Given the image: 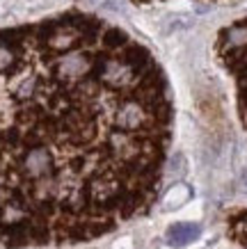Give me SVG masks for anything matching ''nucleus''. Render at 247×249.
Instances as JSON below:
<instances>
[{
  "label": "nucleus",
  "instance_id": "obj_1",
  "mask_svg": "<svg viewBox=\"0 0 247 249\" xmlns=\"http://www.w3.org/2000/svg\"><path fill=\"white\" fill-rule=\"evenodd\" d=\"M172 117L151 51L98 16L0 32V242L90 240L144 213Z\"/></svg>",
  "mask_w": 247,
  "mask_h": 249
},
{
  "label": "nucleus",
  "instance_id": "obj_2",
  "mask_svg": "<svg viewBox=\"0 0 247 249\" xmlns=\"http://www.w3.org/2000/svg\"><path fill=\"white\" fill-rule=\"evenodd\" d=\"M215 57L233 80L238 119L247 130V16L229 23L217 32Z\"/></svg>",
  "mask_w": 247,
  "mask_h": 249
},
{
  "label": "nucleus",
  "instance_id": "obj_3",
  "mask_svg": "<svg viewBox=\"0 0 247 249\" xmlns=\"http://www.w3.org/2000/svg\"><path fill=\"white\" fill-rule=\"evenodd\" d=\"M199 235H202V229L197 227V224H190V222H179V224H172V227L167 229V242L174 245V247L190 245Z\"/></svg>",
  "mask_w": 247,
  "mask_h": 249
},
{
  "label": "nucleus",
  "instance_id": "obj_4",
  "mask_svg": "<svg viewBox=\"0 0 247 249\" xmlns=\"http://www.w3.org/2000/svg\"><path fill=\"white\" fill-rule=\"evenodd\" d=\"M227 229H229V235H231L233 240L247 247V211H238L229 215L227 219Z\"/></svg>",
  "mask_w": 247,
  "mask_h": 249
},
{
  "label": "nucleus",
  "instance_id": "obj_5",
  "mask_svg": "<svg viewBox=\"0 0 247 249\" xmlns=\"http://www.w3.org/2000/svg\"><path fill=\"white\" fill-rule=\"evenodd\" d=\"M188 199H190V188L183 185V183H179V185H174V188L167 190V195H165V199H163V206L167 211H174V208H179V206L186 204Z\"/></svg>",
  "mask_w": 247,
  "mask_h": 249
},
{
  "label": "nucleus",
  "instance_id": "obj_6",
  "mask_svg": "<svg viewBox=\"0 0 247 249\" xmlns=\"http://www.w3.org/2000/svg\"><path fill=\"white\" fill-rule=\"evenodd\" d=\"M137 2H165V0H137ZM210 2H229V0H210Z\"/></svg>",
  "mask_w": 247,
  "mask_h": 249
},
{
  "label": "nucleus",
  "instance_id": "obj_7",
  "mask_svg": "<svg viewBox=\"0 0 247 249\" xmlns=\"http://www.w3.org/2000/svg\"><path fill=\"white\" fill-rule=\"evenodd\" d=\"M240 185H243V190H245V192H247V172L243 174V178H240Z\"/></svg>",
  "mask_w": 247,
  "mask_h": 249
}]
</instances>
